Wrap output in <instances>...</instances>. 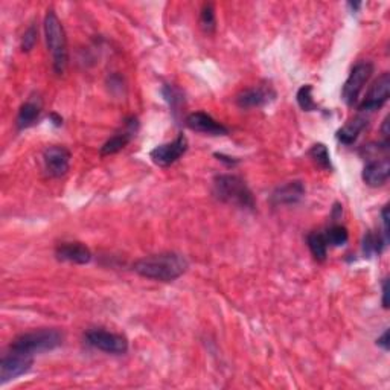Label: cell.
I'll list each match as a JSON object with an SVG mask.
<instances>
[{
	"label": "cell",
	"mask_w": 390,
	"mask_h": 390,
	"mask_svg": "<svg viewBox=\"0 0 390 390\" xmlns=\"http://www.w3.org/2000/svg\"><path fill=\"white\" fill-rule=\"evenodd\" d=\"M139 130V122L136 118H129L124 122V130L118 131L116 134H113L112 138L107 141L102 148H101V155H110V154H116L119 153L121 150H124L129 142L134 138L136 133Z\"/></svg>",
	"instance_id": "cell-11"
},
{
	"label": "cell",
	"mask_w": 390,
	"mask_h": 390,
	"mask_svg": "<svg viewBox=\"0 0 390 390\" xmlns=\"http://www.w3.org/2000/svg\"><path fill=\"white\" fill-rule=\"evenodd\" d=\"M188 267L189 264L187 258L174 252L142 258L133 266L139 276L159 282H172L179 279L183 273H187Z\"/></svg>",
	"instance_id": "cell-1"
},
{
	"label": "cell",
	"mask_w": 390,
	"mask_h": 390,
	"mask_svg": "<svg viewBox=\"0 0 390 390\" xmlns=\"http://www.w3.org/2000/svg\"><path fill=\"white\" fill-rule=\"evenodd\" d=\"M200 25L201 29L206 34H213L217 29V17H215V9H213L212 4H204L201 14H200Z\"/></svg>",
	"instance_id": "cell-20"
},
{
	"label": "cell",
	"mask_w": 390,
	"mask_h": 390,
	"mask_svg": "<svg viewBox=\"0 0 390 390\" xmlns=\"http://www.w3.org/2000/svg\"><path fill=\"white\" fill-rule=\"evenodd\" d=\"M45 35L47 49L52 57V67L57 75H63L69 63V51H67V38L60 18L54 9H49L45 17Z\"/></svg>",
	"instance_id": "cell-2"
},
{
	"label": "cell",
	"mask_w": 390,
	"mask_h": 390,
	"mask_svg": "<svg viewBox=\"0 0 390 390\" xmlns=\"http://www.w3.org/2000/svg\"><path fill=\"white\" fill-rule=\"evenodd\" d=\"M63 338L64 336L58 329H35L31 331V333H25L16 337L11 343V350L34 357L35 354L47 353V350H54L58 346H61Z\"/></svg>",
	"instance_id": "cell-4"
},
{
	"label": "cell",
	"mask_w": 390,
	"mask_h": 390,
	"mask_svg": "<svg viewBox=\"0 0 390 390\" xmlns=\"http://www.w3.org/2000/svg\"><path fill=\"white\" fill-rule=\"evenodd\" d=\"M37 40H38V31H37L35 25H31L26 29V32L22 38V49H23V51L25 52L31 51V49L35 46Z\"/></svg>",
	"instance_id": "cell-25"
},
{
	"label": "cell",
	"mask_w": 390,
	"mask_h": 390,
	"mask_svg": "<svg viewBox=\"0 0 390 390\" xmlns=\"http://www.w3.org/2000/svg\"><path fill=\"white\" fill-rule=\"evenodd\" d=\"M58 261L72 262V264H89L92 252L83 242H61L55 250Z\"/></svg>",
	"instance_id": "cell-13"
},
{
	"label": "cell",
	"mask_w": 390,
	"mask_h": 390,
	"mask_svg": "<svg viewBox=\"0 0 390 390\" xmlns=\"http://www.w3.org/2000/svg\"><path fill=\"white\" fill-rule=\"evenodd\" d=\"M387 125H389V118H386V119H384V122H383V129H382L383 136L386 138V141H387V138H389V130H387Z\"/></svg>",
	"instance_id": "cell-29"
},
{
	"label": "cell",
	"mask_w": 390,
	"mask_h": 390,
	"mask_svg": "<svg viewBox=\"0 0 390 390\" xmlns=\"http://www.w3.org/2000/svg\"><path fill=\"white\" fill-rule=\"evenodd\" d=\"M390 175V162L387 158L383 159H375L370 160L365 170H363V182L370 188H378L383 187V184L389 180Z\"/></svg>",
	"instance_id": "cell-14"
},
{
	"label": "cell",
	"mask_w": 390,
	"mask_h": 390,
	"mask_svg": "<svg viewBox=\"0 0 390 390\" xmlns=\"http://www.w3.org/2000/svg\"><path fill=\"white\" fill-rule=\"evenodd\" d=\"M42 113V104L37 101H26L20 110H18L17 114V129L18 130H25L29 129V126H32L37 124L38 118H40Z\"/></svg>",
	"instance_id": "cell-17"
},
{
	"label": "cell",
	"mask_w": 390,
	"mask_h": 390,
	"mask_svg": "<svg viewBox=\"0 0 390 390\" xmlns=\"http://www.w3.org/2000/svg\"><path fill=\"white\" fill-rule=\"evenodd\" d=\"M34 365L32 355H28L23 353H17V350H11V354H8L0 362V383L6 384L11 379H16L28 374Z\"/></svg>",
	"instance_id": "cell-7"
},
{
	"label": "cell",
	"mask_w": 390,
	"mask_h": 390,
	"mask_svg": "<svg viewBox=\"0 0 390 390\" xmlns=\"http://www.w3.org/2000/svg\"><path fill=\"white\" fill-rule=\"evenodd\" d=\"M273 98H275V92L270 87H253L237 96V104L241 109H255V107L268 104Z\"/></svg>",
	"instance_id": "cell-15"
},
{
	"label": "cell",
	"mask_w": 390,
	"mask_h": 390,
	"mask_svg": "<svg viewBox=\"0 0 390 390\" xmlns=\"http://www.w3.org/2000/svg\"><path fill=\"white\" fill-rule=\"evenodd\" d=\"M325 238H326L328 246L340 247V246H345V244L348 242L349 233H348V229H346V228L338 226V224H336V226L329 228V229L325 232Z\"/></svg>",
	"instance_id": "cell-21"
},
{
	"label": "cell",
	"mask_w": 390,
	"mask_h": 390,
	"mask_svg": "<svg viewBox=\"0 0 390 390\" xmlns=\"http://www.w3.org/2000/svg\"><path fill=\"white\" fill-rule=\"evenodd\" d=\"M366 126H367V121L365 118H362V116H357V118L346 122L337 131V139L345 145H353L358 139V136L362 134V131L366 129Z\"/></svg>",
	"instance_id": "cell-18"
},
{
	"label": "cell",
	"mask_w": 390,
	"mask_h": 390,
	"mask_svg": "<svg viewBox=\"0 0 390 390\" xmlns=\"http://www.w3.org/2000/svg\"><path fill=\"white\" fill-rule=\"evenodd\" d=\"M377 345L382 346L384 350H389V348H390V343H389V329L386 331V333L382 337H379L377 340Z\"/></svg>",
	"instance_id": "cell-27"
},
{
	"label": "cell",
	"mask_w": 390,
	"mask_h": 390,
	"mask_svg": "<svg viewBox=\"0 0 390 390\" xmlns=\"http://www.w3.org/2000/svg\"><path fill=\"white\" fill-rule=\"evenodd\" d=\"M188 150V139L180 134L177 139L155 146L150 153L151 160L158 165V167H170V165L177 162L182 155Z\"/></svg>",
	"instance_id": "cell-9"
},
{
	"label": "cell",
	"mask_w": 390,
	"mask_h": 390,
	"mask_svg": "<svg viewBox=\"0 0 390 390\" xmlns=\"http://www.w3.org/2000/svg\"><path fill=\"white\" fill-rule=\"evenodd\" d=\"M374 73V66L369 61H360L350 71L348 80L341 90V98L346 102V105L353 107L357 104L358 96L362 93L365 84L369 81V78Z\"/></svg>",
	"instance_id": "cell-5"
},
{
	"label": "cell",
	"mask_w": 390,
	"mask_h": 390,
	"mask_svg": "<svg viewBox=\"0 0 390 390\" xmlns=\"http://www.w3.org/2000/svg\"><path fill=\"white\" fill-rule=\"evenodd\" d=\"M51 118L54 119V124H55L57 126H60V125L63 124V119H61V118H58V116H57L55 113H52V114H51Z\"/></svg>",
	"instance_id": "cell-30"
},
{
	"label": "cell",
	"mask_w": 390,
	"mask_h": 390,
	"mask_svg": "<svg viewBox=\"0 0 390 390\" xmlns=\"http://www.w3.org/2000/svg\"><path fill=\"white\" fill-rule=\"evenodd\" d=\"M85 338L90 346L107 354L122 355L129 350V340L125 336L110 333V331L105 329H92L85 334Z\"/></svg>",
	"instance_id": "cell-6"
},
{
	"label": "cell",
	"mask_w": 390,
	"mask_h": 390,
	"mask_svg": "<svg viewBox=\"0 0 390 390\" xmlns=\"http://www.w3.org/2000/svg\"><path fill=\"white\" fill-rule=\"evenodd\" d=\"M390 95V73L384 72L370 87L363 102L358 105L360 112H374L382 109L387 102Z\"/></svg>",
	"instance_id": "cell-10"
},
{
	"label": "cell",
	"mask_w": 390,
	"mask_h": 390,
	"mask_svg": "<svg viewBox=\"0 0 390 390\" xmlns=\"http://www.w3.org/2000/svg\"><path fill=\"white\" fill-rule=\"evenodd\" d=\"M383 307L389 308V279L383 282Z\"/></svg>",
	"instance_id": "cell-28"
},
{
	"label": "cell",
	"mask_w": 390,
	"mask_h": 390,
	"mask_svg": "<svg viewBox=\"0 0 390 390\" xmlns=\"http://www.w3.org/2000/svg\"><path fill=\"white\" fill-rule=\"evenodd\" d=\"M307 242H308V247H309L311 253H313L314 259L319 262H324L328 256V242L325 238V233H321V232L309 233L307 238Z\"/></svg>",
	"instance_id": "cell-19"
},
{
	"label": "cell",
	"mask_w": 390,
	"mask_h": 390,
	"mask_svg": "<svg viewBox=\"0 0 390 390\" xmlns=\"http://www.w3.org/2000/svg\"><path fill=\"white\" fill-rule=\"evenodd\" d=\"M45 170L49 177H63L71 168V151L60 145H52L43 153Z\"/></svg>",
	"instance_id": "cell-8"
},
{
	"label": "cell",
	"mask_w": 390,
	"mask_h": 390,
	"mask_svg": "<svg viewBox=\"0 0 390 390\" xmlns=\"http://www.w3.org/2000/svg\"><path fill=\"white\" fill-rule=\"evenodd\" d=\"M213 194H215L218 200L233 204V206L242 209L255 208V200H253L252 191L249 189L246 182L238 177V175H218L213 180Z\"/></svg>",
	"instance_id": "cell-3"
},
{
	"label": "cell",
	"mask_w": 390,
	"mask_h": 390,
	"mask_svg": "<svg viewBox=\"0 0 390 390\" xmlns=\"http://www.w3.org/2000/svg\"><path fill=\"white\" fill-rule=\"evenodd\" d=\"M386 246V241L383 240V237L379 235H374V233L367 232L363 240V252L366 255H372V253H382L383 247Z\"/></svg>",
	"instance_id": "cell-24"
},
{
	"label": "cell",
	"mask_w": 390,
	"mask_h": 390,
	"mask_svg": "<svg viewBox=\"0 0 390 390\" xmlns=\"http://www.w3.org/2000/svg\"><path fill=\"white\" fill-rule=\"evenodd\" d=\"M305 195V187L302 182H288L284 187H279L275 192L271 194V203L275 206L280 204H296Z\"/></svg>",
	"instance_id": "cell-16"
},
{
	"label": "cell",
	"mask_w": 390,
	"mask_h": 390,
	"mask_svg": "<svg viewBox=\"0 0 390 390\" xmlns=\"http://www.w3.org/2000/svg\"><path fill=\"white\" fill-rule=\"evenodd\" d=\"M309 155H311V159H313L319 165V167L325 168V170L333 168V165H331V158H329V151L326 148V145H324V143L313 145V148L309 150Z\"/></svg>",
	"instance_id": "cell-23"
},
{
	"label": "cell",
	"mask_w": 390,
	"mask_h": 390,
	"mask_svg": "<svg viewBox=\"0 0 390 390\" xmlns=\"http://www.w3.org/2000/svg\"><path fill=\"white\" fill-rule=\"evenodd\" d=\"M382 218H383V228H384V240L389 238V206H384L382 211Z\"/></svg>",
	"instance_id": "cell-26"
},
{
	"label": "cell",
	"mask_w": 390,
	"mask_h": 390,
	"mask_svg": "<svg viewBox=\"0 0 390 390\" xmlns=\"http://www.w3.org/2000/svg\"><path fill=\"white\" fill-rule=\"evenodd\" d=\"M297 104L299 107L304 112H314L317 109V104L316 101L313 100V85L311 84H307V85H302L297 95Z\"/></svg>",
	"instance_id": "cell-22"
},
{
	"label": "cell",
	"mask_w": 390,
	"mask_h": 390,
	"mask_svg": "<svg viewBox=\"0 0 390 390\" xmlns=\"http://www.w3.org/2000/svg\"><path fill=\"white\" fill-rule=\"evenodd\" d=\"M187 125L192 131L204 133L209 136H226L229 133L226 126L204 112L191 113L187 118Z\"/></svg>",
	"instance_id": "cell-12"
}]
</instances>
